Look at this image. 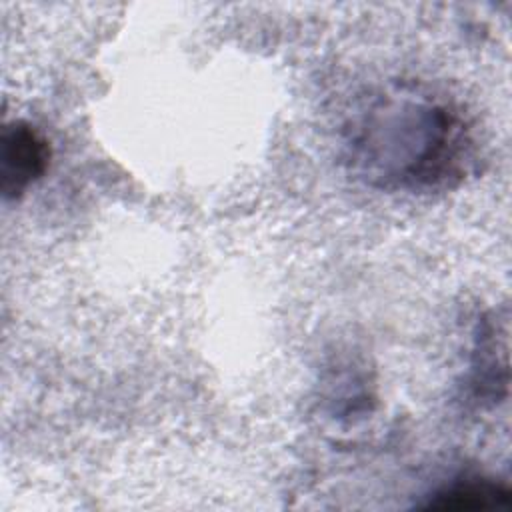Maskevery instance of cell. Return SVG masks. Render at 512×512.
<instances>
[{"label":"cell","mask_w":512,"mask_h":512,"mask_svg":"<svg viewBox=\"0 0 512 512\" xmlns=\"http://www.w3.org/2000/svg\"><path fill=\"white\" fill-rule=\"evenodd\" d=\"M346 132L352 168L378 188H452L474 162V144L462 114L410 86L370 100Z\"/></svg>","instance_id":"1"},{"label":"cell","mask_w":512,"mask_h":512,"mask_svg":"<svg viewBox=\"0 0 512 512\" xmlns=\"http://www.w3.org/2000/svg\"><path fill=\"white\" fill-rule=\"evenodd\" d=\"M50 164L48 140L28 122L4 124L0 136V190L6 200L20 198Z\"/></svg>","instance_id":"2"},{"label":"cell","mask_w":512,"mask_h":512,"mask_svg":"<svg viewBox=\"0 0 512 512\" xmlns=\"http://www.w3.org/2000/svg\"><path fill=\"white\" fill-rule=\"evenodd\" d=\"M510 488L492 478H458L434 490L422 508L426 510H482L510 504Z\"/></svg>","instance_id":"3"}]
</instances>
